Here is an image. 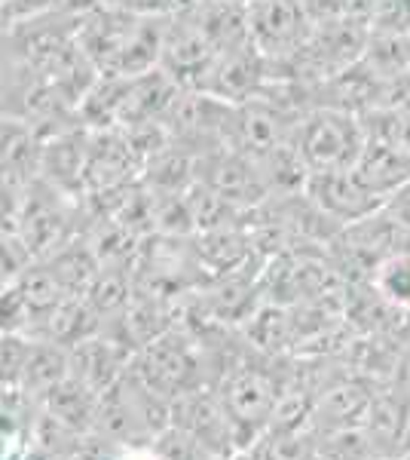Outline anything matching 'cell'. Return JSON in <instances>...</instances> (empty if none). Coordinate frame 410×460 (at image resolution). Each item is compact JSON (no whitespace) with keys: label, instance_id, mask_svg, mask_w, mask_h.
Wrapping results in <instances>:
<instances>
[{"label":"cell","instance_id":"cell-3","mask_svg":"<svg viewBox=\"0 0 410 460\" xmlns=\"http://www.w3.org/2000/svg\"><path fill=\"white\" fill-rule=\"evenodd\" d=\"M245 25L260 53L270 62H282L303 47L316 19L307 0H245Z\"/></svg>","mask_w":410,"mask_h":460},{"label":"cell","instance_id":"cell-24","mask_svg":"<svg viewBox=\"0 0 410 460\" xmlns=\"http://www.w3.org/2000/svg\"><path fill=\"white\" fill-rule=\"evenodd\" d=\"M230 4H245V0H230Z\"/></svg>","mask_w":410,"mask_h":460},{"label":"cell","instance_id":"cell-19","mask_svg":"<svg viewBox=\"0 0 410 460\" xmlns=\"http://www.w3.org/2000/svg\"><path fill=\"white\" fill-rule=\"evenodd\" d=\"M386 212H389L392 218H398L401 225L410 230V181L386 199Z\"/></svg>","mask_w":410,"mask_h":460},{"label":"cell","instance_id":"cell-22","mask_svg":"<svg viewBox=\"0 0 410 460\" xmlns=\"http://www.w3.org/2000/svg\"><path fill=\"white\" fill-rule=\"evenodd\" d=\"M371 460H405V457H392V455H377V457H371Z\"/></svg>","mask_w":410,"mask_h":460},{"label":"cell","instance_id":"cell-12","mask_svg":"<svg viewBox=\"0 0 410 460\" xmlns=\"http://www.w3.org/2000/svg\"><path fill=\"white\" fill-rule=\"evenodd\" d=\"M368 286L374 288L386 304H392L395 310L410 314V249L383 258V261L377 264V270L371 273Z\"/></svg>","mask_w":410,"mask_h":460},{"label":"cell","instance_id":"cell-21","mask_svg":"<svg viewBox=\"0 0 410 460\" xmlns=\"http://www.w3.org/2000/svg\"><path fill=\"white\" fill-rule=\"evenodd\" d=\"M117 460H162L153 451V445H141V448H123Z\"/></svg>","mask_w":410,"mask_h":460},{"label":"cell","instance_id":"cell-8","mask_svg":"<svg viewBox=\"0 0 410 460\" xmlns=\"http://www.w3.org/2000/svg\"><path fill=\"white\" fill-rule=\"evenodd\" d=\"M364 427H368L371 439H374L377 455L401 457L410 427V393L401 390L398 384H379Z\"/></svg>","mask_w":410,"mask_h":460},{"label":"cell","instance_id":"cell-9","mask_svg":"<svg viewBox=\"0 0 410 460\" xmlns=\"http://www.w3.org/2000/svg\"><path fill=\"white\" fill-rule=\"evenodd\" d=\"M71 377V350L52 341H37L34 350L28 356V366L19 377V387L34 399L37 405L47 402V396L58 384H65Z\"/></svg>","mask_w":410,"mask_h":460},{"label":"cell","instance_id":"cell-1","mask_svg":"<svg viewBox=\"0 0 410 460\" xmlns=\"http://www.w3.org/2000/svg\"><path fill=\"white\" fill-rule=\"evenodd\" d=\"M166 16H135L99 4L80 19L77 43L101 77H138L160 68Z\"/></svg>","mask_w":410,"mask_h":460},{"label":"cell","instance_id":"cell-16","mask_svg":"<svg viewBox=\"0 0 410 460\" xmlns=\"http://www.w3.org/2000/svg\"><path fill=\"white\" fill-rule=\"evenodd\" d=\"M34 350L31 335H4V384H19Z\"/></svg>","mask_w":410,"mask_h":460},{"label":"cell","instance_id":"cell-7","mask_svg":"<svg viewBox=\"0 0 410 460\" xmlns=\"http://www.w3.org/2000/svg\"><path fill=\"white\" fill-rule=\"evenodd\" d=\"M379 384L368 381L362 375H349L340 384L318 393L316 399V429L318 433H331V429H349L364 427L374 402V393Z\"/></svg>","mask_w":410,"mask_h":460},{"label":"cell","instance_id":"cell-6","mask_svg":"<svg viewBox=\"0 0 410 460\" xmlns=\"http://www.w3.org/2000/svg\"><path fill=\"white\" fill-rule=\"evenodd\" d=\"M132 356H135V350L117 332L104 329L99 335L71 347V372L95 393H104L129 372Z\"/></svg>","mask_w":410,"mask_h":460},{"label":"cell","instance_id":"cell-17","mask_svg":"<svg viewBox=\"0 0 410 460\" xmlns=\"http://www.w3.org/2000/svg\"><path fill=\"white\" fill-rule=\"evenodd\" d=\"M120 451L123 448H117L114 442H108L99 433H83L80 436V442L74 445L68 460H117L120 457Z\"/></svg>","mask_w":410,"mask_h":460},{"label":"cell","instance_id":"cell-18","mask_svg":"<svg viewBox=\"0 0 410 460\" xmlns=\"http://www.w3.org/2000/svg\"><path fill=\"white\" fill-rule=\"evenodd\" d=\"M104 6H114V10L135 13V16H169L171 0H101Z\"/></svg>","mask_w":410,"mask_h":460},{"label":"cell","instance_id":"cell-5","mask_svg":"<svg viewBox=\"0 0 410 460\" xmlns=\"http://www.w3.org/2000/svg\"><path fill=\"white\" fill-rule=\"evenodd\" d=\"M303 197L316 203L327 218L337 225H355V221L371 218L386 206V199L374 194L368 184L355 175V169H337V172H310L303 184Z\"/></svg>","mask_w":410,"mask_h":460},{"label":"cell","instance_id":"cell-10","mask_svg":"<svg viewBox=\"0 0 410 460\" xmlns=\"http://www.w3.org/2000/svg\"><path fill=\"white\" fill-rule=\"evenodd\" d=\"M355 175L368 184L374 194L389 199L395 190H401L410 181V154H401L395 147L379 142H368L355 163Z\"/></svg>","mask_w":410,"mask_h":460},{"label":"cell","instance_id":"cell-14","mask_svg":"<svg viewBox=\"0 0 410 460\" xmlns=\"http://www.w3.org/2000/svg\"><path fill=\"white\" fill-rule=\"evenodd\" d=\"M318 457L371 460V457H377V448H374V439H371L368 427L331 429V433H318Z\"/></svg>","mask_w":410,"mask_h":460},{"label":"cell","instance_id":"cell-20","mask_svg":"<svg viewBox=\"0 0 410 460\" xmlns=\"http://www.w3.org/2000/svg\"><path fill=\"white\" fill-rule=\"evenodd\" d=\"M401 390L410 393V338L405 341V347H401V359H398V368H395V381Z\"/></svg>","mask_w":410,"mask_h":460},{"label":"cell","instance_id":"cell-23","mask_svg":"<svg viewBox=\"0 0 410 460\" xmlns=\"http://www.w3.org/2000/svg\"><path fill=\"white\" fill-rule=\"evenodd\" d=\"M407 74H410V43H407Z\"/></svg>","mask_w":410,"mask_h":460},{"label":"cell","instance_id":"cell-13","mask_svg":"<svg viewBox=\"0 0 410 460\" xmlns=\"http://www.w3.org/2000/svg\"><path fill=\"white\" fill-rule=\"evenodd\" d=\"M368 142H379L395 147L401 154H410V114L395 108H371L359 117Z\"/></svg>","mask_w":410,"mask_h":460},{"label":"cell","instance_id":"cell-4","mask_svg":"<svg viewBox=\"0 0 410 460\" xmlns=\"http://www.w3.org/2000/svg\"><path fill=\"white\" fill-rule=\"evenodd\" d=\"M171 424L196 436L218 460H227L236 451H245L240 429H236L233 418L223 408L218 390L212 387L178 396L171 402Z\"/></svg>","mask_w":410,"mask_h":460},{"label":"cell","instance_id":"cell-11","mask_svg":"<svg viewBox=\"0 0 410 460\" xmlns=\"http://www.w3.org/2000/svg\"><path fill=\"white\" fill-rule=\"evenodd\" d=\"M99 402H101V393H95L89 384H83L80 377H74V372H71L68 381L58 384L40 408H47L49 414H56L58 420H65V424L74 427L77 433H92Z\"/></svg>","mask_w":410,"mask_h":460},{"label":"cell","instance_id":"cell-15","mask_svg":"<svg viewBox=\"0 0 410 460\" xmlns=\"http://www.w3.org/2000/svg\"><path fill=\"white\" fill-rule=\"evenodd\" d=\"M101 0H4L6 25L40 16H86Z\"/></svg>","mask_w":410,"mask_h":460},{"label":"cell","instance_id":"cell-2","mask_svg":"<svg viewBox=\"0 0 410 460\" xmlns=\"http://www.w3.org/2000/svg\"><path fill=\"white\" fill-rule=\"evenodd\" d=\"M291 145L297 147L310 172H337V169H355L368 136L359 114L318 105L297 120Z\"/></svg>","mask_w":410,"mask_h":460}]
</instances>
